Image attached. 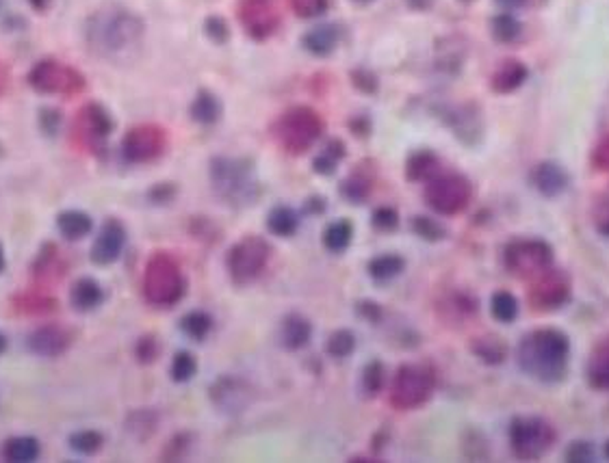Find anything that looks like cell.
<instances>
[{
  "mask_svg": "<svg viewBox=\"0 0 609 463\" xmlns=\"http://www.w3.org/2000/svg\"><path fill=\"white\" fill-rule=\"evenodd\" d=\"M143 35L142 18L122 5H105L85 23V44L91 55L113 66L137 61L143 48Z\"/></svg>",
  "mask_w": 609,
  "mask_h": 463,
  "instance_id": "obj_1",
  "label": "cell"
},
{
  "mask_svg": "<svg viewBox=\"0 0 609 463\" xmlns=\"http://www.w3.org/2000/svg\"><path fill=\"white\" fill-rule=\"evenodd\" d=\"M568 338L558 330H538L527 333L519 347V364L530 377L555 384L568 368Z\"/></svg>",
  "mask_w": 609,
  "mask_h": 463,
  "instance_id": "obj_2",
  "label": "cell"
},
{
  "mask_svg": "<svg viewBox=\"0 0 609 463\" xmlns=\"http://www.w3.org/2000/svg\"><path fill=\"white\" fill-rule=\"evenodd\" d=\"M211 182L217 197L233 208L250 206L261 193L254 167L245 159H215L211 163Z\"/></svg>",
  "mask_w": 609,
  "mask_h": 463,
  "instance_id": "obj_3",
  "label": "cell"
},
{
  "mask_svg": "<svg viewBox=\"0 0 609 463\" xmlns=\"http://www.w3.org/2000/svg\"><path fill=\"white\" fill-rule=\"evenodd\" d=\"M143 297L154 308H174L185 297V276L170 254H156L143 273Z\"/></svg>",
  "mask_w": 609,
  "mask_h": 463,
  "instance_id": "obj_4",
  "label": "cell"
},
{
  "mask_svg": "<svg viewBox=\"0 0 609 463\" xmlns=\"http://www.w3.org/2000/svg\"><path fill=\"white\" fill-rule=\"evenodd\" d=\"M323 132V122L309 106H295L284 113L273 126L278 143L291 154H304L317 143Z\"/></svg>",
  "mask_w": 609,
  "mask_h": 463,
  "instance_id": "obj_5",
  "label": "cell"
},
{
  "mask_svg": "<svg viewBox=\"0 0 609 463\" xmlns=\"http://www.w3.org/2000/svg\"><path fill=\"white\" fill-rule=\"evenodd\" d=\"M436 387V375L425 364H406L392 377L391 403L397 409H417L429 401Z\"/></svg>",
  "mask_w": 609,
  "mask_h": 463,
  "instance_id": "obj_6",
  "label": "cell"
},
{
  "mask_svg": "<svg viewBox=\"0 0 609 463\" xmlns=\"http://www.w3.org/2000/svg\"><path fill=\"white\" fill-rule=\"evenodd\" d=\"M510 444L519 459H540L555 444V431L547 420L538 416L516 418L510 427Z\"/></svg>",
  "mask_w": 609,
  "mask_h": 463,
  "instance_id": "obj_7",
  "label": "cell"
},
{
  "mask_svg": "<svg viewBox=\"0 0 609 463\" xmlns=\"http://www.w3.org/2000/svg\"><path fill=\"white\" fill-rule=\"evenodd\" d=\"M269 256H272V250L261 236H245L244 241L233 245V250L228 251V260H226L233 282L239 286L254 282L267 267Z\"/></svg>",
  "mask_w": 609,
  "mask_h": 463,
  "instance_id": "obj_8",
  "label": "cell"
},
{
  "mask_svg": "<svg viewBox=\"0 0 609 463\" xmlns=\"http://www.w3.org/2000/svg\"><path fill=\"white\" fill-rule=\"evenodd\" d=\"M471 197V182L460 174H436L429 177L428 188H425V199L440 214L462 213Z\"/></svg>",
  "mask_w": 609,
  "mask_h": 463,
  "instance_id": "obj_9",
  "label": "cell"
},
{
  "mask_svg": "<svg viewBox=\"0 0 609 463\" xmlns=\"http://www.w3.org/2000/svg\"><path fill=\"white\" fill-rule=\"evenodd\" d=\"M29 85L40 94L77 95L85 89L83 74L55 59H44L31 69Z\"/></svg>",
  "mask_w": 609,
  "mask_h": 463,
  "instance_id": "obj_10",
  "label": "cell"
},
{
  "mask_svg": "<svg viewBox=\"0 0 609 463\" xmlns=\"http://www.w3.org/2000/svg\"><path fill=\"white\" fill-rule=\"evenodd\" d=\"M553 250L544 241H514L505 250V267L516 277H536L551 267Z\"/></svg>",
  "mask_w": 609,
  "mask_h": 463,
  "instance_id": "obj_11",
  "label": "cell"
},
{
  "mask_svg": "<svg viewBox=\"0 0 609 463\" xmlns=\"http://www.w3.org/2000/svg\"><path fill=\"white\" fill-rule=\"evenodd\" d=\"M167 148V134L154 123H142L126 132L122 141V154L128 163L142 165L156 160Z\"/></svg>",
  "mask_w": 609,
  "mask_h": 463,
  "instance_id": "obj_12",
  "label": "cell"
},
{
  "mask_svg": "<svg viewBox=\"0 0 609 463\" xmlns=\"http://www.w3.org/2000/svg\"><path fill=\"white\" fill-rule=\"evenodd\" d=\"M208 396H211L217 412L228 413V416H236V413H244L245 409L252 405V401H254V390H252V386L247 384L245 379H241V377L224 375L213 381Z\"/></svg>",
  "mask_w": 609,
  "mask_h": 463,
  "instance_id": "obj_13",
  "label": "cell"
},
{
  "mask_svg": "<svg viewBox=\"0 0 609 463\" xmlns=\"http://www.w3.org/2000/svg\"><path fill=\"white\" fill-rule=\"evenodd\" d=\"M570 297V282L562 271H542L530 290V301L538 310H558Z\"/></svg>",
  "mask_w": 609,
  "mask_h": 463,
  "instance_id": "obj_14",
  "label": "cell"
},
{
  "mask_svg": "<svg viewBox=\"0 0 609 463\" xmlns=\"http://www.w3.org/2000/svg\"><path fill=\"white\" fill-rule=\"evenodd\" d=\"M78 141L91 150H98L105 145L113 131L111 115L102 109L100 104H88L78 111L77 122H74Z\"/></svg>",
  "mask_w": 609,
  "mask_h": 463,
  "instance_id": "obj_15",
  "label": "cell"
},
{
  "mask_svg": "<svg viewBox=\"0 0 609 463\" xmlns=\"http://www.w3.org/2000/svg\"><path fill=\"white\" fill-rule=\"evenodd\" d=\"M239 15L245 31L254 40H267L269 35L276 33L280 24V15L272 0H241Z\"/></svg>",
  "mask_w": 609,
  "mask_h": 463,
  "instance_id": "obj_16",
  "label": "cell"
},
{
  "mask_svg": "<svg viewBox=\"0 0 609 463\" xmlns=\"http://www.w3.org/2000/svg\"><path fill=\"white\" fill-rule=\"evenodd\" d=\"M124 245H126V228L117 219L105 221L91 245V262L100 267L113 265L122 256Z\"/></svg>",
  "mask_w": 609,
  "mask_h": 463,
  "instance_id": "obj_17",
  "label": "cell"
},
{
  "mask_svg": "<svg viewBox=\"0 0 609 463\" xmlns=\"http://www.w3.org/2000/svg\"><path fill=\"white\" fill-rule=\"evenodd\" d=\"M72 344V333L66 327L55 325V322H48V325L37 327V330L31 333L29 340H26V347L29 351L37 355V358H59L63 355Z\"/></svg>",
  "mask_w": 609,
  "mask_h": 463,
  "instance_id": "obj_18",
  "label": "cell"
},
{
  "mask_svg": "<svg viewBox=\"0 0 609 463\" xmlns=\"http://www.w3.org/2000/svg\"><path fill=\"white\" fill-rule=\"evenodd\" d=\"M533 186L547 197H555L568 186V176L558 163H540L533 169Z\"/></svg>",
  "mask_w": 609,
  "mask_h": 463,
  "instance_id": "obj_19",
  "label": "cell"
},
{
  "mask_svg": "<svg viewBox=\"0 0 609 463\" xmlns=\"http://www.w3.org/2000/svg\"><path fill=\"white\" fill-rule=\"evenodd\" d=\"M310 322L304 319V316L300 314H289L287 319L282 321V325H280V342H282L284 349H289V351H298V349L306 347L310 340Z\"/></svg>",
  "mask_w": 609,
  "mask_h": 463,
  "instance_id": "obj_20",
  "label": "cell"
},
{
  "mask_svg": "<svg viewBox=\"0 0 609 463\" xmlns=\"http://www.w3.org/2000/svg\"><path fill=\"white\" fill-rule=\"evenodd\" d=\"M105 301V290L96 279L83 277L69 290V304L78 312H91Z\"/></svg>",
  "mask_w": 609,
  "mask_h": 463,
  "instance_id": "obj_21",
  "label": "cell"
},
{
  "mask_svg": "<svg viewBox=\"0 0 609 463\" xmlns=\"http://www.w3.org/2000/svg\"><path fill=\"white\" fill-rule=\"evenodd\" d=\"M338 40H341V31H338V26L319 24V26H315L310 33H306L304 46H306V50L312 52V55L326 57V55H330L334 48H337Z\"/></svg>",
  "mask_w": 609,
  "mask_h": 463,
  "instance_id": "obj_22",
  "label": "cell"
},
{
  "mask_svg": "<svg viewBox=\"0 0 609 463\" xmlns=\"http://www.w3.org/2000/svg\"><path fill=\"white\" fill-rule=\"evenodd\" d=\"M57 228L66 241H78L94 230V221L83 210H66L57 217Z\"/></svg>",
  "mask_w": 609,
  "mask_h": 463,
  "instance_id": "obj_23",
  "label": "cell"
},
{
  "mask_svg": "<svg viewBox=\"0 0 609 463\" xmlns=\"http://www.w3.org/2000/svg\"><path fill=\"white\" fill-rule=\"evenodd\" d=\"M40 440L31 438V435H18V438H12L5 441L3 455L5 459L12 463H31L40 459Z\"/></svg>",
  "mask_w": 609,
  "mask_h": 463,
  "instance_id": "obj_24",
  "label": "cell"
},
{
  "mask_svg": "<svg viewBox=\"0 0 609 463\" xmlns=\"http://www.w3.org/2000/svg\"><path fill=\"white\" fill-rule=\"evenodd\" d=\"M527 80V68L521 61H505L493 74V89L499 94H512Z\"/></svg>",
  "mask_w": 609,
  "mask_h": 463,
  "instance_id": "obj_25",
  "label": "cell"
},
{
  "mask_svg": "<svg viewBox=\"0 0 609 463\" xmlns=\"http://www.w3.org/2000/svg\"><path fill=\"white\" fill-rule=\"evenodd\" d=\"M587 379L596 390H609V340L596 344L587 364Z\"/></svg>",
  "mask_w": 609,
  "mask_h": 463,
  "instance_id": "obj_26",
  "label": "cell"
},
{
  "mask_svg": "<svg viewBox=\"0 0 609 463\" xmlns=\"http://www.w3.org/2000/svg\"><path fill=\"white\" fill-rule=\"evenodd\" d=\"M222 115V104L219 100L215 98L211 91H199L198 98L193 100L191 104V117L198 123H204V126H211L219 120Z\"/></svg>",
  "mask_w": 609,
  "mask_h": 463,
  "instance_id": "obj_27",
  "label": "cell"
},
{
  "mask_svg": "<svg viewBox=\"0 0 609 463\" xmlns=\"http://www.w3.org/2000/svg\"><path fill=\"white\" fill-rule=\"evenodd\" d=\"M300 219L295 214V210H291L287 206H278L269 213L267 219V228L272 234L280 236V239H287V236H293L295 230H298Z\"/></svg>",
  "mask_w": 609,
  "mask_h": 463,
  "instance_id": "obj_28",
  "label": "cell"
},
{
  "mask_svg": "<svg viewBox=\"0 0 609 463\" xmlns=\"http://www.w3.org/2000/svg\"><path fill=\"white\" fill-rule=\"evenodd\" d=\"M406 262H403L401 256L397 254H384L377 256L369 262V276L377 279V282H388V279L397 277L399 273L403 271Z\"/></svg>",
  "mask_w": 609,
  "mask_h": 463,
  "instance_id": "obj_29",
  "label": "cell"
},
{
  "mask_svg": "<svg viewBox=\"0 0 609 463\" xmlns=\"http://www.w3.org/2000/svg\"><path fill=\"white\" fill-rule=\"evenodd\" d=\"M180 330H182V333H185V336L191 338V340L202 342L204 338H207L213 330V319L207 314V312L193 310V312H189V314L182 316Z\"/></svg>",
  "mask_w": 609,
  "mask_h": 463,
  "instance_id": "obj_30",
  "label": "cell"
},
{
  "mask_svg": "<svg viewBox=\"0 0 609 463\" xmlns=\"http://www.w3.org/2000/svg\"><path fill=\"white\" fill-rule=\"evenodd\" d=\"M352 236H354V228L349 221H334L332 225H328L326 234H323V243L334 254H338V251H345L352 243Z\"/></svg>",
  "mask_w": 609,
  "mask_h": 463,
  "instance_id": "obj_31",
  "label": "cell"
},
{
  "mask_svg": "<svg viewBox=\"0 0 609 463\" xmlns=\"http://www.w3.org/2000/svg\"><path fill=\"white\" fill-rule=\"evenodd\" d=\"M63 273L66 271H63L57 250L52 245H48L35 262V277L42 279V282H52V279L61 277Z\"/></svg>",
  "mask_w": 609,
  "mask_h": 463,
  "instance_id": "obj_32",
  "label": "cell"
},
{
  "mask_svg": "<svg viewBox=\"0 0 609 463\" xmlns=\"http://www.w3.org/2000/svg\"><path fill=\"white\" fill-rule=\"evenodd\" d=\"M473 351L479 359H484L486 364H501L505 359V355H508V347H505V342L501 340V338H494V336H486V338H477L475 342H473Z\"/></svg>",
  "mask_w": 609,
  "mask_h": 463,
  "instance_id": "obj_33",
  "label": "cell"
},
{
  "mask_svg": "<svg viewBox=\"0 0 609 463\" xmlns=\"http://www.w3.org/2000/svg\"><path fill=\"white\" fill-rule=\"evenodd\" d=\"M102 441H105V438H102V433H98V431L83 429L69 435L68 444L78 455H96L102 449Z\"/></svg>",
  "mask_w": 609,
  "mask_h": 463,
  "instance_id": "obj_34",
  "label": "cell"
},
{
  "mask_svg": "<svg viewBox=\"0 0 609 463\" xmlns=\"http://www.w3.org/2000/svg\"><path fill=\"white\" fill-rule=\"evenodd\" d=\"M490 312H493V316L499 322H512L519 316V304H516L514 295L499 290V293L493 295V301H490Z\"/></svg>",
  "mask_w": 609,
  "mask_h": 463,
  "instance_id": "obj_35",
  "label": "cell"
},
{
  "mask_svg": "<svg viewBox=\"0 0 609 463\" xmlns=\"http://www.w3.org/2000/svg\"><path fill=\"white\" fill-rule=\"evenodd\" d=\"M522 33V26L514 15L510 14H501L493 20V35L494 40L501 41V44H512L516 41Z\"/></svg>",
  "mask_w": 609,
  "mask_h": 463,
  "instance_id": "obj_36",
  "label": "cell"
},
{
  "mask_svg": "<svg viewBox=\"0 0 609 463\" xmlns=\"http://www.w3.org/2000/svg\"><path fill=\"white\" fill-rule=\"evenodd\" d=\"M436 169H438V160L432 152H419L408 160V177L412 180H429L436 176Z\"/></svg>",
  "mask_w": 609,
  "mask_h": 463,
  "instance_id": "obj_37",
  "label": "cell"
},
{
  "mask_svg": "<svg viewBox=\"0 0 609 463\" xmlns=\"http://www.w3.org/2000/svg\"><path fill=\"white\" fill-rule=\"evenodd\" d=\"M345 156V145L341 141H330L323 148V152L315 159V171L317 174H323V176H330L334 174V169H337L338 160H341Z\"/></svg>",
  "mask_w": 609,
  "mask_h": 463,
  "instance_id": "obj_38",
  "label": "cell"
},
{
  "mask_svg": "<svg viewBox=\"0 0 609 463\" xmlns=\"http://www.w3.org/2000/svg\"><path fill=\"white\" fill-rule=\"evenodd\" d=\"M198 373V362L189 351H180L174 355V362H171L170 375L176 384H187L191 381Z\"/></svg>",
  "mask_w": 609,
  "mask_h": 463,
  "instance_id": "obj_39",
  "label": "cell"
},
{
  "mask_svg": "<svg viewBox=\"0 0 609 463\" xmlns=\"http://www.w3.org/2000/svg\"><path fill=\"white\" fill-rule=\"evenodd\" d=\"M369 191H371V177L364 176L363 171H354V174L343 182V195L352 199L354 204L366 199Z\"/></svg>",
  "mask_w": 609,
  "mask_h": 463,
  "instance_id": "obj_40",
  "label": "cell"
},
{
  "mask_svg": "<svg viewBox=\"0 0 609 463\" xmlns=\"http://www.w3.org/2000/svg\"><path fill=\"white\" fill-rule=\"evenodd\" d=\"M354 349H355V336L349 330L334 331L330 340H328V353L337 359L349 358V355L354 353Z\"/></svg>",
  "mask_w": 609,
  "mask_h": 463,
  "instance_id": "obj_41",
  "label": "cell"
},
{
  "mask_svg": "<svg viewBox=\"0 0 609 463\" xmlns=\"http://www.w3.org/2000/svg\"><path fill=\"white\" fill-rule=\"evenodd\" d=\"M384 384V366L380 362H371L363 370V390L366 396H375Z\"/></svg>",
  "mask_w": 609,
  "mask_h": 463,
  "instance_id": "obj_42",
  "label": "cell"
},
{
  "mask_svg": "<svg viewBox=\"0 0 609 463\" xmlns=\"http://www.w3.org/2000/svg\"><path fill=\"white\" fill-rule=\"evenodd\" d=\"M412 228L425 241H440L445 236L443 225H440L438 221L428 219V217H414Z\"/></svg>",
  "mask_w": 609,
  "mask_h": 463,
  "instance_id": "obj_43",
  "label": "cell"
},
{
  "mask_svg": "<svg viewBox=\"0 0 609 463\" xmlns=\"http://www.w3.org/2000/svg\"><path fill=\"white\" fill-rule=\"evenodd\" d=\"M291 7L300 18H317L326 14L328 0H291Z\"/></svg>",
  "mask_w": 609,
  "mask_h": 463,
  "instance_id": "obj_44",
  "label": "cell"
},
{
  "mask_svg": "<svg viewBox=\"0 0 609 463\" xmlns=\"http://www.w3.org/2000/svg\"><path fill=\"white\" fill-rule=\"evenodd\" d=\"M20 310H24V312H31V314H44V312H51V310H55V301H52L51 297H42V295H26L24 301H20V305H18Z\"/></svg>",
  "mask_w": 609,
  "mask_h": 463,
  "instance_id": "obj_45",
  "label": "cell"
},
{
  "mask_svg": "<svg viewBox=\"0 0 609 463\" xmlns=\"http://www.w3.org/2000/svg\"><path fill=\"white\" fill-rule=\"evenodd\" d=\"M399 223V217H397V210L395 208H388V206H382L377 208L374 213V225L380 230H395Z\"/></svg>",
  "mask_w": 609,
  "mask_h": 463,
  "instance_id": "obj_46",
  "label": "cell"
},
{
  "mask_svg": "<svg viewBox=\"0 0 609 463\" xmlns=\"http://www.w3.org/2000/svg\"><path fill=\"white\" fill-rule=\"evenodd\" d=\"M566 459L573 463L592 461L595 459V452H592V446L587 444V441H575V444H570V449L566 450Z\"/></svg>",
  "mask_w": 609,
  "mask_h": 463,
  "instance_id": "obj_47",
  "label": "cell"
},
{
  "mask_svg": "<svg viewBox=\"0 0 609 463\" xmlns=\"http://www.w3.org/2000/svg\"><path fill=\"white\" fill-rule=\"evenodd\" d=\"M156 355H159V344H156V338H142L137 344L139 362H143V364L154 362Z\"/></svg>",
  "mask_w": 609,
  "mask_h": 463,
  "instance_id": "obj_48",
  "label": "cell"
},
{
  "mask_svg": "<svg viewBox=\"0 0 609 463\" xmlns=\"http://www.w3.org/2000/svg\"><path fill=\"white\" fill-rule=\"evenodd\" d=\"M592 160H595L596 169H609V137L596 145Z\"/></svg>",
  "mask_w": 609,
  "mask_h": 463,
  "instance_id": "obj_49",
  "label": "cell"
},
{
  "mask_svg": "<svg viewBox=\"0 0 609 463\" xmlns=\"http://www.w3.org/2000/svg\"><path fill=\"white\" fill-rule=\"evenodd\" d=\"M207 33L213 37L215 41H226L228 40V29H226V23L219 18H211L207 23Z\"/></svg>",
  "mask_w": 609,
  "mask_h": 463,
  "instance_id": "obj_50",
  "label": "cell"
},
{
  "mask_svg": "<svg viewBox=\"0 0 609 463\" xmlns=\"http://www.w3.org/2000/svg\"><path fill=\"white\" fill-rule=\"evenodd\" d=\"M596 228L598 232L609 236V204H605V206L601 208V213L596 214Z\"/></svg>",
  "mask_w": 609,
  "mask_h": 463,
  "instance_id": "obj_51",
  "label": "cell"
},
{
  "mask_svg": "<svg viewBox=\"0 0 609 463\" xmlns=\"http://www.w3.org/2000/svg\"><path fill=\"white\" fill-rule=\"evenodd\" d=\"M497 3L505 9H522L530 3H533V0H497Z\"/></svg>",
  "mask_w": 609,
  "mask_h": 463,
  "instance_id": "obj_52",
  "label": "cell"
},
{
  "mask_svg": "<svg viewBox=\"0 0 609 463\" xmlns=\"http://www.w3.org/2000/svg\"><path fill=\"white\" fill-rule=\"evenodd\" d=\"M434 3H436V0H406V5H408V7L419 9V12H425V9H429V7H432Z\"/></svg>",
  "mask_w": 609,
  "mask_h": 463,
  "instance_id": "obj_53",
  "label": "cell"
},
{
  "mask_svg": "<svg viewBox=\"0 0 609 463\" xmlns=\"http://www.w3.org/2000/svg\"><path fill=\"white\" fill-rule=\"evenodd\" d=\"M5 89H7V69L0 63V94H3Z\"/></svg>",
  "mask_w": 609,
  "mask_h": 463,
  "instance_id": "obj_54",
  "label": "cell"
},
{
  "mask_svg": "<svg viewBox=\"0 0 609 463\" xmlns=\"http://www.w3.org/2000/svg\"><path fill=\"white\" fill-rule=\"evenodd\" d=\"M5 267H7V258H5V250L3 245H0V273L5 271Z\"/></svg>",
  "mask_w": 609,
  "mask_h": 463,
  "instance_id": "obj_55",
  "label": "cell"
},
{
  "mask_svg": "<svg viewBox=\"0 0 609 463\" xmlns=\"http://www.w3.org/2000/svg\"><path fill=\"white\" fill-rule=\"evenodd\" d=\"M7 351V338H5V333L0 331V355Z\"/></svg>",
  "mask_w": 609,
  "mask_h": 463,
  "instance_id": "obj_56",
  "label": "cell"
},
{
  "mask_svg": "<svg viewBox=\"0 0 609 463\" xmlns=\"http://www.w3.org/2000/svg\"><path fill=\"white\" fill-rule=\"evenodd\" d=\"M605 455H607V459H609V441L605 444Z\"/></svg>",
  "mask_w": 609,
  "mask_h": 463,
  "instance_id": "obj_57",
  "label": "cell"
},
{
  "mask_svg": "<svg viewBox=\"0 0 609 463\" xmlns=\"http://www.w3.org/2000/svg\"><path fill=\"white\" fill-rule=\"evenodd\" d=\"M355 3H371V0H355Z\"/></svg>",
  "mask_w": 609,
  "mask_h": 463,
  "instance_id": "obj_58",
  "label": "cell"
}]
</instances>
